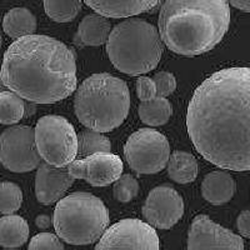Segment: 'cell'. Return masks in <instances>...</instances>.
Returning a JSON list of instances; mask_svg holds the SVG:
<instances>
[{
    "label": "cell",
    "mask_w": 250,
    "mask_h": 250,
    "mask_svg": "<svg viewBox=\"0 0 250 250\" xmlns=\"http://www.w3.org/2000/svg\"><path fill=\"white\" fill-rule=\"evenodd\" d=\"M44 9L57 23H68L79 14L82 0H44Z\"/></svg>",
    "instance_id": "cb8c5ba5"
},
{
    "label": "cell",
    "mask_w": 250,
    "mask_h": 250,
    "mask_svg": "<svg viewBox=\"0 0 250 250\" xmlns=\"http://www.w3.org/2000/svg\"><path fill=\"white\" fill-rule=\"evenodd\" d=\"M29 238V225L24 218L5 214L0 218V245L3 248L23 247Z\"/></svg>",
    "instance_id": "ac0fdd59"
},
{
    "label": "cell",
    "mask_w": 250,
    "mask_h": 250,
    "mask_svg": "<svg viewBox=\"0 0 250 250\" xmlns=\"http://www.w3.org/2000/svg\"><path fill=\"white\" fill-rule=\"evenodd\" d=\"M23 193L19 185L12 182L0 183V213L14 214L21 207Z\"/></svg>",
    "instance_id": "d4e9b609"
},
{
    "label": "cell",
    "mask_w": 250,
    "mask_h": 250,
    "mask_svg": "<svg viewBox=\"0 0 250 250\" xmlns=\"http://www.w3.org/2000/svg\"><path fill=\"white\" fill-rule=\"evenodd\" d=\"M35 129L14 125L0 134V163L13 173H28L40 164Z\"/></svg>",
    "instance_id": "9c48e42d"
},
{
    "label": "cell",
    "mask_w": 250,
    "mask_h": 250,
    "mask_svg": "<svg viewBox=\"0 0 250 250\" xmlns=\"http://www.w3.org/2000/svg\"><path fill=\"white\" fill-rule=\"evenodd\" d=\"M6 85L5 84H4V82H3V79H1V78H0V91H4V90H6Z\"/></svg>",
    "instance_id": "d6a6232c"
},
{
    "label": "cell",
    "mask_w": 250,
    "mask_h": 250,
    "mask_svg": "<svg viewBox=\"0 0 250 250\" xmlns=\"http://www.w3.org/2000/svg\"><path fill=\"white\" fill-rule=\"evenodd\" d=\"M95 13L106 18H129L155 8L159 0H83Z\"/></svg>",
    "instance_id": "9a60e30c"
},
{
    "label": "cell",
    "mask_w": 250,
    "mask_h": 250,
    "mask_svg": "<svg viewBox=\"0 0 250 250\" xmlns=\"http://www.w3.org/2000/svg\"><path fill=\"white\" fill-rule=\"evenodd\" d=\"M110 33L108 18L99 13L89 14L80 21L74 42L79 46H100L108 42Z\"/></svg>",
    "instance_id": "2e32d148"
},
{
    "label": "cell",
    "mask_w": 250,
    "mask_h": 250,
    "mask_svg": "<svg viewBox=\"0 0 250 250\" xmlns=\"http://www.w3.org/2000/svg\"><path fill=\"white\" fill-rule=\"evenodd\" d=\"M111 64L124 74L143 75L154 70L163 54V42L155 26L143 19L124 20L106 42Z\"/></svg>",
    "instance_id": "5b68a950"
},
{
    "label": "cell",
    "mask_w": 250,
    "mask_h": 250,
    "mask_svg": "<svg viewBox=\"0 0 250 250\" xmlns=\"http://www.w3.org/2000/svg\"><path fill=\"white\" fill-rule=\"evenodd\" d=\"M130 109L126 83L108 73L86 78L77 89L74 110L84 126L108 133L119 128Z\"/></svg>",
    "instance_id": "277c9868"
},
{
    "label": "cell",
    "mask_w": 250,
    "mask_h": 250,
    "mask_svg": "<svg viewBox=\"0 0 250 250\" xmlns=\"http://www.w3.org/2000/svg\"><path fill=\"white\" fill-rule=\"evenodd\" d=\"M0 78L9 90L35 104H53L77 89V60L70 48L46 35L19 38L6 49Z\"/></svg>",
    "instance_id": "7a4b0ae2"
},
{
    "label": "cell",
    "mask_w": 250,
    "mask_h": 250,
    "mask_svg": "<svg viewBox=\"0 0 250 250\" xmlns=\"http://www.w3.org/2000/svg\"><path fill=\"white\" fill-rule=\"evenodd\" d=\"M234 8L243 10L245 13H250V0H228Z\"/></svg>",
    "instance_id": "4dcf8cb0"
},
{
    "label": "cell",
    "mask_w": 250,
    "mask_h": 250,
    "mask_svg": "<svg viewBox=\"0 0 250 250\" xmlns=\"http://www.w3.org/2000/svg\"><path fill=\"white\" fill-rule=\"evenodd\" d=\"M29 249H64L59 236L51 233H40L35 235L29 243Z\"/></svg>",
    "instance_id": "83f0119b"
},
{
    "label": "cell",
    "mask_w": 250,
    "mask_h": 250,
    "mask_svg": "<svg viewBox=\"0 0 250 250\" xmlns=\"http://www.w3.org/2000/svg\"><path fill=\"white\" fill-rule=\"evenodd\" d=\"M110 140L102 131L88 128V130L78 134V155L80 158L102 151H110Z\"/></svg>",
    "instance_id": "603a6c76"
},
{
    "label": "cell",
    "mask_w": 250,
    "mask_h": 250,
    "mask_svg": "<svg viewBox=\"0 0 250 250\" xmlns=\"http://www.w3.org/2000/svg\"><path fill=\"white\" fill-rule=\"evenodd\" d=\"M137 94L142 102L156 97V86L154 80L148 77H140L137 80Z\"/></svg>",
    "instance_id": "f1b7e54d"
},
{
    "label": "cell",
    "mask_w": 250,
    "mask_h": 250,
    "mask_svg": "<svg viewBox=\"0 0 250 250\" xmlns=\"http://www.w3.org/2000/svg\"><path fill=\"white\" fill-rule=\"evenodd\" d=\"M35 223H37L38 227L40 228V229H46V228L50 225V218H49L48 215H39L37 218V220H35Z\"/></svg>",
    "instance_id": "1f68e13d"
},
{
    "label": "cell",
    "mask_w": 250,
    "mask_h": 250,
    "mask_svg": "<svg viewBox=\"0 0 250 250\" xmlns=\"http://www.w3.org/2000/svg\"><path fill=\"white\" fill-rule=\"evenodd\" d=\"M139 117L145 124L151 126H160L169 122L171 117V105L169 100L164 97H154L153 99L140 103Z\"/></svg>",
    "instance_id": "44dd1931"
},
{
    "label": "cell",
    "mask_w": 250,
    "mask_h": 250,
    "mask_svg": "<svg viewBox=\"0 0 250 250\" xmlns=\"http://www.w3.org/2000/svg\"><path fill=\"white\" fill-rule=\"evenodd\" d=\"M230 24L228 0H165L159 33L173 53L195 57L213 50Z\"/></svg>",
    "instance_id": "3957f363"
},
{
    "label": "cell",
    "mask_w": 250,
    "mask_h": 250,
    "mask_svg": "<svg viewBox=\"0 0 250 250\" xmlns=\"http://www.w3.org/2000/svg\"><path fill=\"white\" fill-rule=\"evenodd\" d=\"M3 30L13 39L34 34L37 30V18L29 9L14 8L4 17Z\"/></svg>",
    "instance_id": "d6986e66"
},
{
    "label": "cell",
    "mask_w": 250,
    "mask_h": 250,
    "mask_svg": "<svg viewBox=\"0 0 250 250\" xmlns=\"http://www.w3.org/2000/svg\"><path fill=\"white\" fill-rule=\"evenodd\" d=\"M108 224L109 211L105 204L84 191L62 198L53 215L58 236L71 245L93 244L105 233Z\"/></svg>",
    "instance_id": "8992f818"
},
{
    "label": "cell",
    "mask_w": 250,
    "mask_h": 250,
    "mask_svg": "<svg viewBox=\"0 0 250 250\" xmlns=\"http://www.w3.org/2000/svg\"><path fill=\"white\" fill-rule=\"evenodd\" d=\"M160 248L159 236L149 223L139 219H123L99 239L95 249H153Z\"/></svg>",
    "instance_id": "30bf717a"
},
{
    "label": "cell",
    "mask_w": 250,
    "mask_h": 250,
    "mask_svg": "<svg viewBox=\"0 0 250 250\" xmlns=\"http://www.w3.org/2000/svg\"><path fill=\"white\" fill-rule=\"evenodd\" d=\"M124 164L120 156L110 151H102L74 160L68 165V170L75 179H83L93 187L113 184L123 174Z\"/></svg>",
    "instance_id": "8fae6325"
},
{
    "label": "cell",
    "mask_w": 250,
    "mask_h": 250,
    "mask_svg": "<svg viewBox=\"0 0 250 250\" xmlns=\"http://www.w3.org/2000/svg\"><path fill=\"white\" fill-rule=\"evenodd\" d=\"M114 196L120 203H128L138 195L139 184L130 174H122L114 182Z\"/></svg>",
    "instance_id": "484cf974"
},
{
    "label": "cell",
    "mask_w": 250,
    "mask_h": 250,
    "mask_svg": "<svg viewBox=\"0 0 250 250\" xmlns=\"http://www.w3.org/2000/svg\"><path fill=\"white\" fill-rule=\"evenodd\" d=\"M235 189L234 178L224 170L211 171L202 183L203 198L213 205H222L230 202L235 194Z\"/></svg>",
    "instance_id": "e0dca14e"
},
{
    "label": "cell",
    "mask_w": 250,
    "mask_h": 250,
    "mask_svg": "<svg viewBox=\"0 0 250 250\" xmlns=\"http://www.w3.org/2000/svg\"><path fill=\"white\" fill-rule=\"evenodd\" d=\"M35 143L42 159L55 167H66L78 156V134L60 115H45L38 120Z\"/></svg>",
    "instance_id": "52a82bcc"
},
{
    "label": "cell",
    "mask_w": 250,
    "mask_h": 250,
    "mask_svg": "<svg viewBox=\"0 0 250 250\" xmlns=\"http://www.w3.org/2000/svg\"><path fill=\"white\" fill-rule=\"evenodd\" d=\"M236 227L240 235L250 239V210H244L239 214Z\"/></svg>",
    "instance_id": "f546056e"
},
{
    "label": "cell",
    "mask_w": 250,
    "mask_h": 250,
    "mask_svg": "<svg viewBox=\"0 0 250 250\" xmlns=\"http://www.w3.org/2000/svg\"><path fill=\"white\" fill-rule=\"evenodd\" d=\"M0 48H1V37H0Z\"/></svg>",
    "instance_id": "836d02e7"
},
{
    "label": "cell",
    "mask_w": 250,
    "mask_h": 250,
    "mask_svg": "<svg viewBox=\"0 0 250 250\" xmlns=\"http://www.w3.org/2000/svg\"><path fill=\"white\" fill-rule=\"evenodd\" d=\"M184 214L182 195L169 185L154 188L143 205L145 220L158 229H170Z\"/></svg>",
    "instance_id": "7c38bea8"
},
{
    "label": "cell",
    "mask_w": 250,
    "mask_h": 250,
    "mask_svg": "<svg viewBox=\"0 0 250 250\" xmlns=\"http://www.w3.org/2000/svg\"><path fill=\"white\" fill-rule=\"evenodd\" d=\"M129 167L139 174H155L167 167L170 158L168 139L154 129H139L128 138L124 146Z\"/></svg>",
    "instance_id": "ba28073f"
},
{
    "label": "cell",
    "mask_w": 250,
    "mask_h": 250,
    "mask_svg": "<svg viewBox=\"0 0 250 250\" xmlns=\"http://www.w3.org/2000/svg\"><path fill=\"white\" fill-rule=\"evenodd\" d=\"M187 128L205 160L227 170H250V68L207 78L189 103Z\"/></svg>",
    "instance_id": "6da1fadb"
},
{
    "label": "cell",
    "mask_w": 250,
    "mask_h": 250,
    "mask_svg": "<svg viewBox=\"0 0 250 250\" xmlns=\"http://www.w3.org/2000/svg\"><path fill=\"white\" fill-rule=\"evenodd\" d=\"M168 174L174 182L188 184L198 176V162L193 154L187 151H174L169 158Z\"/></svg>",
    "instance_id": "ffe728a7"
},
{
    "label": "cell",
    "mask_w": 250,
    "mask_h": 250,
    "mask_svg": "<svg viewBox=\"0 0 250 250\" xmlns=\"http://www.w3.org/2000/svg\"><path fill=\"white\" fill-rule=\"evenodd\" d=\"M74 180L75 178L69 173L68 168L55 167L46 162L42 163L38 167L35 176V195L38 202L44 205L59 202Z\"/></svg>",
    "instance_id": "5bb4252c"
},
{
    "label": "cell",
    "mask_w": 250,
    "mask_h": 250,
    "mask_svg": "<svg viewBox=\"0 0 250 250\" xmlns=\"http://www.w3.org/2000/svg\"><path fill=\"white\" fill-rule=\"evenodd\" d=\"M25 115V102L13 90L0 91V123L17 124Z\"/></svg>",
    "instance_id": "7402d4cb"
},
{
    "label": "cell",
    "mask_w": 250,
    "mask_h": 250,
    "mask_svg": "<svg viewBox=\"0 0 250 250\" xmlns=\"http://www.w3.org/2000/svg\"><path fill=\"white\" fill-rule=\"evenodd\" d=\"M156 86V95L158 97H169L175 91L176 79L169 71H159L153 77Z\"/></svg>",
    "instance_id": "4316f807"
},
{
    "label": "cell",
    "mask_w": 250,
    "mask_h": 250,
    "mask_svg": "<svg viewBox=\"0 0 250 250\" xmlns=\"http://www.w3.org/2000/svg\"><path fill=\"white\" fill-rule=\"evenodd\" d=\"M188 249H244V240L205 214H200L191 223Z\"/></svg>",
    "instance_id": "4fadbf2b"
}]
</instances>
